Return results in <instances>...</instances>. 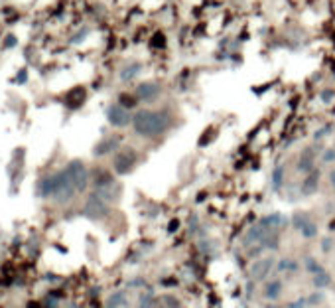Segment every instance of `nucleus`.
Instances as JSON below:
<instances>
[{
  "instance_id": "14",
  "label": "nucleus",
  "mask_w": 335,
  "mask_h": 308,
  "mask_svg": "<svg viewBox=\"0 0 335 308\" xmlns=\"http://www.w3.org/2000/svg\"><path fill=\"white\" fill-rule=\"evenodd\" d=\"M282 283L280 281H268L266 286H264V296L268 300H276L280 294H282Z\"/></svg>"
},
{
  "instance_id": "23",
  "label": "nucleus",
  "mask_w": 335,
  "mask_h": 308,
  "mask_svg": "<svg viewBox=\"0 0 335 308\" xmlns=\"http://www.w3.org/2000/svg\"><path fill=\"white\" fill-rule=\"evenodd\" d=\"M118 99H120V101H118V105H122L124 109H130V107H134V105L138 103L136 95H134V97H130V95H124V93H122L120 97H118Z\"/></svg>"
},
{
  "instance_id": "8",
  "label": "nucleus",
  "mask_w": 335,
  "mask_h": 308,
  "mask_svg": "<svg viewBox=\"0 0 335 308\" xmlns=\"http://www.w3.org/2000/svg\"><path fill=\"white\" fill-rule=\"evenodd\" d=\"M319 178H321V174H319V170H313L310 172L304 180H302V184H300V194L304 196V198H310L313 196L317 188H319Z\"/></svg>"
},
{
  "instance_id": "11",
  "label": "nucleus",
  "mask_w": 335,
  "mask_h": 308,
  "mask_svg": "<svg viewBox=\"0 0 335 308\" xmlns=\"http://www.w3.org/2000/svg\"><path fill=\"white\" fill-rule=\"evenodd\" d=\"M85 212H87V215H91V217H101V215H105L107 213V202L101 198V196H93L89 202H87V208H85Z\"/></svg>"
},
{
  "instance_id": "4",
  "label": "nucleus",
  "mask_w": 335,
  "mask_h": 308,
  "mask_svg": "<svg viewBox=\"0 0 335 308\" xmlns=\"http://www.w3.org/2000/svg\"><path fill=\"white\" fill-rule=\"evenodd\" d=\"M136 99L138 101H142V103H154L160 99V95H162V85L158 83V81H144V83H140L138 87H136Z\"/></svg>"
},
{
  "instance_id": "35",
  "label": "nucleus",
  "mask_w": 335,
  "mask_h": 308,
  "mask_svg": "<svg viewBox=\"0 0 335 308\" xmlns=\"http://www.w3.org/2000/svg\"><path fill=\"white\" fill-rule=\"evenodd\" d=\"M178 225H179V221L176 219V221H172L170 223V231H174V229H178Z\"/></svg>"
},
{
  "instance_id": "24",
  "label": "nucleus",
  "mask_w": 335,
  "mask_h": 308,
  "mask_svg": "<svg viewBox=\"0 0 335 308\" xmlns=\"http://www.w3.org/2000/svg\"><path fill=\"white\" fill-rule=\"evenodd\" d=\"M323 298H325V296H323L321 292H312V294L308 296V304H310V306H313V304H321Z\"/></svg>"
},
{
  "instance_id": "28",
  "label": "nucleus",
  "mask_w": 335,
  "mask_h": 308,
  "mask_svg": "<svg viewBox=\"0 0 335 308\" xmlns=\"http://www.w3.org/2000/svg\"><path fill=\"white\" fill-rule=\"evenodd\" d=\"M321 160H323L325 164H329V162H335V148H327V150L323 152Z\"/></svg>"
},
{
  "instance_id": "17",
  "label": "nucleus",
  "mask_w": 335,
  "mask_h": 308,
  "mask_svg": "<svg viewBox=\"0 0 335 308\" xmlns=\"http://www.w3.org/2000/svg\"><path fill=\"white\" fill-rule=\"evenodd\" d=\"M264 249H270V251H276L278 247H280V237L276 235L274 231H268L266 237H264V241L260 243Z\"/></svg>"
},
{
  "instance_id": "7",
  "label": "nucleus",
  "mask_w": 335,
  "mask_h": 308,
  "mask_svg": "<svg viewBox=\"0 0 335 308\" xmlns=\"http://www.w3.org/2000/svg\"><path fill=\"white\" fill-rule=\"evenodd\" d=\"M120 146V137H107V139H103V141H99L95 144V148H93V154L95 156H107V154H112L116 148Z\"/></svg>"
},
{
  "instance_id": "6",
  "label": "nucleus",
  "mask_w": 335,
  "mask_h": 308,
  "mask_svg": "<svg viewBox=\"0 0 335 308\" xmlns=\"http://www.w3.org/2000/svg\"><path fill=\"white\" fill-rule=\"evenodd\" d=\"M288 221H290V219H288L286 215L274 212V213H268V215H264V217H260L258 225H260V227H264L266 231H276V229H280V227L288 225Z\"/></svg>"
},
{
  "instance_id": "15",
  "label": "nucleus",
  "mask_w": 335,
  "mask_h": 308,
  "mask_svg": "<svg viewBox=\"0 0 335 308\" xmlns=\"http://www.w3.org/2000/svg\"><path fill=\"white\" fill-rule=\"evenodd\" d=\"M313 286L317 288V290H323V288H327V286H331V275L327 273V271H323V273H319V275H313Z\"/></svg>"
},
{
  "instance_id": "3",
  "label": "nucleus",
  "mask_w": 335,
  "mask_h": 308,
  "mask_svg": "<svg viewBox=\"0 0 335 308\" xmlns=\"http://www.w3.org/2000/svg\"><path fill=\"white\" fill-rule=\"evenodd\" d=\"M107 120L111 122L112 127L116 129H124L128 125H132V115L128 109H124L122 105L114 103V105H109L107 107Z\"/></svg>"
},
{
  "instance_id": "5",
  "label": "nucleus",
  "mask_w": 335,
  "mask_h": 308,
  "mask_svg": "<svg viewBox=\"0 0 335 308\" xmlns=\"http://www.w3.org/2000/svg\"><path fill=\"white\" fill-rule=\"evenodd\" d=\"M274 265L276 263H274L272 257H260V259H256L252 263V267H250V277L254 281H264L268 275H270V271H272Z\"/></svg>"
},
{
  "instance_id": "36",
  "label": "nucleus",
  "mask_w": 335,
  "mask_h": 308,
  "mask_svg": "<svg viewBox=\"0 0 335 308\" xmlns=\"http://www.w3.org/2000/svg\"><path fill=\"white\" fill-rule=\"evenodd\" d=\"M264 308H282V306H278V304H266Z\"/></svg>"
},
{
  "instance_id": "34",
  "label": "nucleus",
  "mask_w": 335,
  "mask_h": 308,
  "mask_svg": "<svg viewBox=\"0 0 335 308\" xmlns=\"http://www.w3.org/2000/svg\"><path fill=\"white\" fill-rule=\"evenodd\" d=\"M6 46H8V47L16 46V38H8V40H6Z\"/></svg>"
},
{
  "instance_id": "10",
  "label": "nucleus",
  "mask_w": 335,
  "mask_h": 308,
  "mask_svg": "<svg viewBox=\"0 0 335 308\" xmlns=\"http://www.w3.org/2000/svg\"><path fill=\"white\" fill-rule=\"evenodd\" d=\"M266 229L264 227H260L258 223L256 225H252L248 231H246V235L243 237V245L246 247H252V245H260L262 241H264V237H266Z\"/></svg>"
},
{
  "instance_id": "26",
  "label": "nucleus",
  "mask_w": 335,
  "mask_h": 308,
  "mask_svg": "<svg viewBox=\"0 0 335 308\" xmlns=\"http://www.w3.org/2000/svg\"><path fill=\"white\" fill-rule=\"evenodd\" d=\"M321 251L323 253H331L333 251V237H325L321 241Z\"/></svg>"
},
{
  "instance_id": "25",
  "label": "nucleus",
  "mask_w": 335,
  "mask_h": 308,
  "mask_svg": "<svg viewBox=\"0 0 335 308\" xmlns=\"http://www.w3.org/2000/svg\"><path fill=\"white\" fill-rule=\"evenodd\" d=\"M331 129H333L331 125H325V127H321V129H319V131L313 135V139H315V141H321L323 137H327V135L331 133Z\"/></svg>"
},
{
  "instance_id": "1",
  "label": "nucleus",
  "mask_w": 335,
  "mask_h": 308,
  "mask_svg": "<svg viewBox=\"0 0 335 308\" xmlns=\"http://www.w3.org/2000/svg\"><path fill=\"white\" fill-rule=\"evenodd\" d=\"M172 117L168 111H152V109H142L136 115H132V129L134 133L142 139H156L170 131Z\"/></svg>"
},
{
  "instance_id": "29",
  "label": "nucleus",
  "mask_w": 335,
  "mask_h": 308,
  "mask_svg": "<svg viewBox=\"0 0 335 308\" xmlns=\"http://www.w3.org/2000/svg\"><path fill=\"white\" fill-rule=\"evenodd\" d=\"M87 34H89V30H87V28H83L81 32H77V34H75V38H71V44H79V42H83Z\"/></svg>"
},
{
  "instance_id": "2",
  "label": "nucleus",
  "mask_w": 335,
  "mask_h": 308,
  "mask_svg": "<svg viewBox=\"0 0 335 308\" xmlns=\"http://www.w3.org/2000/svg\"><path fill=\"white\" fill-rule=\"evenodd\" d=\"M138 164V152L134 148H122L114 154L112 158V170L118 174V176H126L130 174Z\"/></svg>"
},
{
  "instance_id": "12",
  "label": "nucleus",
  "mask_w": 335,
  "mask_h": 308,
  "mask_svg": "<svg viewBox=\"0 0 335 308\" xmlns=\"http://www.w3.org/2000/svg\"><path fill=\"white\" fill-rule=\"evenodd\" d=\"M142 70H144V66L140 64V61H132V64H128V66H124L122 70H120V81H132V79H136L140 73H142Z\"/></svg>"
},
{
  "instance_id": "13",
  "label": "nucleus",
  "mask_w": 335,
  "mask_h": 308,
  "mask_svg": "<svg viewBox=\"0 0 335 308\" xmlns=\"http://www.w3.org/2000/svg\"><path fill=\"white\" fill-rule=\"evenodd\" d=\"M284 178H286V168L282 164H278L270 174V186H272L274 192H280V188L284 186Z\"/></svg>"
},
{
  "instance_id": "19",
  "label": "nucleus",
  "mask_w": 335,
  "mask_h": 308,
  "mask_svg": "<svg viewBox=\"0 0 335 308\" xmlns=\"http://www.w3.org/2000/svg\"><path fill=\"white\" fill-rule=\"evenodd\" d=\"M317 231H319V227H317L315 221H308V223L300 229V233H302L304 239H313V237H317Z\"/></svg>"
},
{
  "instance_id": "20",
  "label": "nucleus",
  "mask_w": 335,
  "mask_h": 308,
  "mask_svg": "<svg viewBox=\"0 0 335 308\" xmlns=\"http://www.w3.org/2000/svg\"><path fill=\"white\" fill-rule=\"evenodd\" d=\"M306 271L312 273V275H319V273H323L325 269L321 267V263H317L313 257H308V259H306Z\"/></svg>"
},
{
  "instance_id": "18",
  "label": "nucleus",
  "mask_w": 335,
  "mask_h": 308,
  "mask_svg": "<svg viewBox=\"0 0 335 308\" xmlns=\"http://www.w3.org/2000/svg\"><path fill=\"white\" fill-rule=\"evenodd\" d=\"M126 302V292L124 290H118V292H114L111 298L107 300V308H118L122 306Z\"/></svg>"
},
{
  "instance_id": "16",
  "label": "nucleus",
  "mask_w": 335,
  "mask_h": 308,
  "mask_svg": "<svg viewBox=\"0 0 335 308\" xmlns=\"http://www.w3.org/2000/svg\"><path fill=\"white\" fill-rule=\"evenodd\" d=\"M300 269V265L294 259H280L276 263V271L278 273H296Z\"/></svg>"
},
{
  "instance_id": "32",
  "label": "nucleus",
  "mask_w": 335,
  "mask_h": 308,
  "mask_svg": "<svg viewBox=\"0 0 335 308\" xmlns=\"http://www.w3.org/2000/svg\"><path fill=\"white\" fill-rule=\"evenodd\" d=\"M306 304H308V298H298V300L292 302L288 308H306Z\"/></svg>"
},
{
  "instance_id": "31",
  "label": "nucleus",
  "mask_w": 335,
  "mask_h": 308,
  "mask_svg": "<svg viewBox=\"0 0 335 308\" xmlns=\"http://www.w3.org/2000/svg\"><path fill=\"white\" fill-rule=\"evenodd\" d=\"M162 300H164V304H166L168 308H179V302L178 300H174V296H164Z\"/></svg>"
},
{
  "instance_id": "30",
  "label": "nucleus",
  "mask_w": 335,
  "mask_h": 308,
  "mask_svg": "<svg viewBox=\"0 0 335 308\" xmlns=\"http://www.w3.org/2000/svg\"><path fill=\"white\" fill-rule=\"evenodd\" d=\"M262 251H264V247H262V245H252V247H250V251H248V257H260V255H262Z\"/></svg>"
},
{
  "instance_id": "21",
  "label": "nucleus",
  "mask_w": 335,
  "mask_h": 308,
  "mask_svg": "<svg viewBox=\"0 0 335 308\" xmlns=\"http://www.w3.org/2000/svg\"><path fill=\"white\" fill-rule=\"evenodd\" d=\"M308 221H312L308 213H296V215L292 217V223H294V227H296L298 231H300V229H302V227H304Z\"/></svg>"
},
{
  "instance_id": "27",
  "label": "nucleus",
  "mask_w": 335,
  "mask_h": 308,
  "mask_svg": "<svg viewBox=\"0 0 335 308\" xmlns=\"http://www.w3.org/2000/svg\"><path fill=\"white\" fill-rule=\"evenodd\" d=\"M333 97H335L333 89H323V91H321V95H319V99H321L323 103H331V101H333Z\"/></svg>"
},
{
  "instance_id": "33",
  "label": "nucleus",
  "mask_w": 335,
  "mask_h": 308,
  "mask_svg": "<svg viewBox=\"0 0 335 308\" xmlns=\"http://www.w3.org/2000/svg\"><path fill=\"white\" fill-rule=\"evenodd\" d=\"M329 184H331V188L335 190V168L329 172Z\"/></svg>"
},
{
  "instance_id": "22",
  "label": "nucleus",
  "mask_w": 335,
  "mask_h": 308,
  "mask_svg": "<svg viewBox=\"0 0 335 308\" xmlns=\"http://www.w3.org/2000/svg\"><path fill=\"white\" fill-rule=\"evenodd\" d=\"M138 308H158V300L154 298V296L146 294V296H142V298H140Z\"/></svg>"
},
{
  "instance_id": "9",
  "label": "nucleus",
  "mask_w": 335,
  "mask_h": 308,
  "mask_svg": "<svg viewBox=\"0 0 335 308\" xmlns=\"http://www.w3.org/2000/svg\"><path fill=\"white\" fill-rule=\"evenodd\" d=\"M315 170V148L313 146H308L304 148V152L300 154V160H298V172L302 174H310Z\"/></svg>"
}]
</instances>
